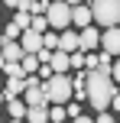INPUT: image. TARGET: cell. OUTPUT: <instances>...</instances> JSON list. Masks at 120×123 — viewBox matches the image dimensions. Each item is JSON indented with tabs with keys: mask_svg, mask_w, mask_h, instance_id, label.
Listing matches in <instances>:
<instances>
[{
	"mask_svg": "<svg viewBox=\"0 0 120 123\" xmlns=\"http://www.w3.org/2000/svg\"><path fill=\"white\" fill-rule=\"evenodd\" d=\"M78 42H81V52L97 49V45H101V29H97V26H88V29H81V32H78Z\"/></svg>",
	"mask_w": 120,
	"mask_h": 123,
	"instance_id": "8992f818",
	"label": "cell"
},
{
	"mask_svg": "<svg viewBox=\"0 0 120 123\" xmlns=\"http://www.w3.org/2000/svg\"><path fill=\"white\" fill-rule=\"evenodd\" d=\"M29 29L39 32V36H45V32H49V19L45 16H29Z\"/></svg>",
	"mask_w": 120,
	"mask_h": 123,
	"instance_id": "e0dca14e",
	"label": "cell"
},
{
	"mask_svg": "<svg viewBox=\"0 0 120 123\" xmlns=\"http://www.w3.org/2000/svg\"><path fill=\"white\" fill-rule=\"evenodd\" d=\"M19 45H23V52H26V55H36V52L42 49V36H39V32H32V29H23V36H19Z\"/></svg>",
	"mask_w": 120,
	"mask_h": 123,
	"instance_id": "52a82bcc",
	"label": "cell"
},
{
	"mask_svg": "<svg viewBox=\"0 0 120 123\" xmlns=\"http://www.w3.org/2000/svg\"><path fill=\"white\" fill-rule=\"evenodd\" d=\"M42 49H52V52L58 49V32H52V29L45 32V36H42Z\"/></svg>",
	"mask_w": 120,
	"mask_h": 123,
	"instance_id": "44dd1931",
	"label": "cell"
},
{
	"mask_svg": "<svg viewBox=\"0 0 120 123\" xmlns=\"http://www.w3.org/2000/svg\"><path fill=\"white\" fill-rule=\"evenodd\" d=\"M3 42H6V39H3V32H0V49H3Z\"/></svg>",
	"mask_w": 120,
	"mask_h": 123,
	"instance_id": "1f68e13d",
	"label": "cell"
},
{
	"mask_svg": "<svg viewBox=\"0 0 120 123\" xmlns=\"http://www.w3.org/2000/svg\"><path fill=\"white\" fill-rule=\"evenodd\" d=\"M45 19H49V29L52 32H65L71 26V6L65 0H52L49 10H45Z\"/></svg>",
	"mask_w": 120,
	"mask_h": 123,
	"instance_id": "277c9868",
	"label": "cell"
},
{
	"mask_svg": "<svg viewBox=\"0 0 120 123\" xmlns=\"http://www.w3.org/2000/svg\"><path fill=\"white\" fill-rule=\"evenodd\" d=\"M23 91H26V78H6V87H3L6 97H19Z\"/></svg>",
	"mask_w": 120,
	"mask_h": 123,
	"instance_id": "5bb4252c",
	"label": "cell"
},
{
	"mask_svg": "<svg viewBox=\"0 0 120 123\" xmlns=\"http://www.w3.org/2000/svg\"><path fill=\"white\" fill-rule=\"evenodd\" d=\"M91 68H97V55H84V71H91Z\"/></svg>",
	"mask_w": 120,
	"mask_h": 123,
	"instance_id": "484cf974",
	"label": "cell"
},
{
	"mask_svg": "<svg viewBox=\"0 0 120 123\" xmlns=\"http://www.w3.org/2000/svg\"><path fill=\"white\" fill-rule=\"evenodd\" d=\"M6 113H10L13 120H23V117H26V100L10 97V100H6Z\"/></svg>",
	"mask_w": 120,
	"mask_h": 123,
	"instance_id": "9a60e30c",
	"label": "cell"
},
{
	"mask_svg": "<svg viewBox=\"0 0 120 123\" xmlns=\"http://www.w3.org/2000/svg\"><path fill=\"white\" fill-rule=\"evenodd\" d=\"M58 52H81V42H78V32L75 29H65V32H58Z\"/></svg>",
	"mask_w": 120,
	"mask_h": 123,
	"instance_id": "ba28073f",
	"label": "cell"
},
{
	"mask_svg": "<svg viewBox=\"0 0 120 123\" xmlns=\"http://www.w3.org/2000/svg\"><path fill=\"white\" fill-rule=\"evenodd\" d=\"M117 94V84L110 78L107 68H91L84 71V100L94 107L97 113L101 110H110V97Z\"/></svg>",
	"mask_w": 120,
	"mask_h": 123,
	"instance_id": "6da1fadb",
	"label": "cell"
},
{
	"mask_svg": "<svg viewBox=\"0 0 120 123\" xmlns=\"http://www.w3.org/2000/svg\"><path fill=\"white\" fill-rule=\"evenodd\" d=\"M13 23H16L19 29H29V13H23V10H16V16H13Z\"/></svg>",
	"mask_w": 120,
	"mask_h": 123,
	"instance_id": "cb8c5ba5",
	"label": "cell"
},
{
	"mask_svg": "<svg viewBox=\"0 0 120 123\" xmlns=\"http://www.w3.org/2000/svg\"><path fill=\"white\" fill-rule=\"evenodd\" d=\"M10 123H26V120H10Z\"/></svg>",
	"mask_w": 120,
	"mask_h": 123,
	"instance_id": "836d02e7",
	"label": "cell"
},
{
	"mask_svg": "<svg viewBox=\"0 0 120 123\" xmlns=\"http://www.w3.org/2000/svg\"><path fill=\"white\" fill-rule=\"evenodd\" d=\"M49 68H52V74H65V71H68V52H52V62H49Z\"/></svg>",
	"mask_w": 120,
	"mask_h": 123,
	"instance_id": "8fae6325",
	"label": "cell"
},
{
	"mask_svg": "<svg viewBox=\"0 0 120 123\" xmlns=\"http://www.w3.org/2000/svg\"><path fill=\"white\" fill-rule=\"evenodd\" d=\"M65 113H68V120L81 117V104H78V100H68V104H65Z\"/></svg>",
	"mask_w": 120,
	"mask_h": 123,
	"instance_id": "7402d4cb",
	"label": "cell"
},
{
	"mask_svg": "<svg viewBox=\"0 0 120 123\" xmlns=\"http://www.w3.org/2000/svg\"><path fill=\"white\" fill-rule=\"evenodd\" d=\"M101 49L110 58H120V26H110V29L101 32Z\"/></svg>",
	"mask_w": 120,
	"mask_h": 123,
	"instance_id": "5b68a950",
	"label": "cell"
},
{
	"mask_svg": "<svg viewBox=\"0 0 120 123\" xmlns=\"http://www.w3.org/2000/svg\"><path fill=\"white\" fill-rule=\"evenodd\" d=\"M19 65H23V71H26V74L39 71V58H36V55H23V62H19Z\"/></svg>",
	"mask_w": 120,
	"mask_h": 123,
	"instance_id": "ffe728a7",
	"label": "cell"
},
{
	"mask_svg": "<svg viewBox=\"0 0 120 123\" xmlns=\"http://www.w3.org/2000/svg\"><path fill=\"white\" fill-rule=\"evenodd\" d=\"M3 6H10V10H16V6H19V0H3Z\"/></svg>",
	"mask_w": 120,
	"mask_h": 123,
	"instance_id": "f1b7e54d",
	"label": "cell"
},
{
	"mask_svg": "<svg viewBox=\"0 0 120 123\" xmlns=\"http://www.w3.org/2000/svg\"><path fill=\"white\" fill-rule=\"evenodd\" d=\"M68 120V113H65L62 104H49V123H65Z\"/></svg>",
	"mask_w": 120,
	"mask_h": 123,
	"instance_id": "2e32d148",
	"label": "cell"
},
{
	"mask_svg": "<svg viewBox=\"0 0 120 123\" xmlns=\"http://www.w3.org/2000/svg\"><path fill=\"white\" fill-rule=\"evenodd\" d=\"M0 52H3V62H23V55H26L23 45H19V42H10V39L3 42V49H0Z\"/></svg>",
	"mask_w": 120,
	"mask_h": 123,
	"instance_id": "7c38bea8",
	"label": "cell"
},
{
	"mask_svg": "<svg viewBox=\"0 0 120 123\" xmlns=\"http://www.w3.org/2000/svg\"><path fill=\"white\" fill-rule=\"evenodd\" d=\"M26 123H49V107H26Z\"/></svg>",
	"mask_w": 120,
	"mask_h": 123,
	"instance_id": "4fadbf2b",
	"label": "cell"
},
{
	"mask_svg": "<svg viewBox=\"0 0 120 123\" xmlns=\"http://www.w3.org/2000/svg\"><path fill=\"white\" fill-rule=\"evenodd\" d=\"M19 36H23V29H19V26L10 19V23L3 26V39H10V42H19Z\"/></svg>",
	"mask_w": 120,
	"mask_h": 123,
	"instance_id": "d6986e66",
	"label": "cell"
},
{
	"mask_svg": "<svg viewBox=\"0 0 120 123\" xmlns=\"http://www.w3.org/2000/svg\"><path fill=\"white\" fill-rule=\"evenodd\" d=\"M3 74H6V78H26V71H23L19 62H6V65H3Z\"/></svg>",
	"mask_w": 120,
	"mask_h": 123,
	"instance_id": "ac0fdd59",
	"label": "cell"
},
{
	"mask_svg": "<svg viewBox=\"0 0 120 123\" xmlns=\"http://www.w3.org/2000/svg\"><path fill=\"white\" fill-rule=\"evenodd\" d=\"M3 65H6V62H3V52H0V71H3Z\"/></svg>",
	"mask_w": 120,
	"mask_h": 123,
	"instance_id": "4dcf8cb0",
	"label": "cell"
},
{
	"mask_svg": "<svg viewBox=\"0 0 120 123\" xmlns=\"http://www.w3.org/2000/svg\"><path fill=\"white\" fill-rule=\"evenodd\" d=\"M71 23L78 26V32L81 29H88V26H94V19H91V6H71Z\"/></svg>",
	"mask_w": 120,
	"mask_h": 123,
	"instance_id": "9c48e42d",
	"label": "cell"
},
{
	"mask_svg": "<svg viewBox=\"0 0 120 123\" xmlns=\"http://www.w3.org/2000/svg\"><path fill=\"white\" fill-rule=\"evenodd\" d=\"M110 107H114V110H120V91L114 94V97H110Z\"/></svg>",
	"mask_w": 120,
	"mask_h": 123,
	"instance_id": "4316f807",
	"label": "cell"
},
{
	"mask_svg": "<svg viewBox=\"0 0 120 123\" xmlns=\"http://www.w3.org/2000/svg\"><path fill=\"white\" fill-rule=\"evenodd\" d=\"M110 78H114V84H120V58L110 65Z\"/></svg>",
	"mask_w": 120,
	"mask_h": 123,
	"instance_id": "d4e9b609",
	"label": "cell"
},
{
	"mask_svg": "<svg viewBox=\"0 0 120 123\" xmlns=\"http://www.w3.org/2000/svg\"><path fill=\"white\" fill-rule=\"evenodd\" d=\"M42 94L49 104H68L71 97H75V87H71V78L68 74H52L49 81H42Z\"/></svg>",
	"mask_w": 120,
	"mask_h": 123,
	"instance_id": "7a4b0ae2",
	"label": "cell"
},
{
	"mask_svg": "<svg viewBox=\"0 0 120 123\" xmlns=\"http://www.w3.org/2000/svg\"><path fill=\"white\" fill-rule=\"evenodd\" d=\"M68 65L75 68V71H81V68H84V55H81V52H71V55H68Z\"/></svg>",
	"mask_w": 120,
	"mask_h": 123,
	"instance_id": "603a6c76",
	"label": "cell"
},
{
	"mask_svg": "<svg viewBox=\"0 0 120 123\" xmlns=\"http://www.w3.org/2000/svg\"><path fill=\"white\" fill-rule=\"evenodd\" d=\"M91 19L104 29L120 26V0H94L91 3Z\"/></svg>",
	"mask_w": 120,
	"mask_h": 123,
	"instance_id": "3957f363",
	"label": "cell"
},
{
	"mask_svg": "<svg viewBox=\"0 0 120 123\" xmlns=\"http://www.w3.org/2000/svg\"><path fill=\"white\" fill-rule=\"evenodd\" d=\"M81 3H84V6H91V3H94V0H81Z\"/></svg>",
	"mask_w": 120,
	"mask_h": 123,
	"instance_id": "d6a6232c",
	"label": "cell"
},
{
	"mask_svg": "<svg viewBox=\"0 0 120 123\" xmlns=\"http://www.w3.org/2000/svg\"><path fill=\"white\" fill-rule=\"evenodd\" d=\"M23 100H26V107H49L42 87H26V91H23Z\"/></svg>",
	"mask_w": 120,
	"mask_h": 123,
	"instance_id": "30bf717a",
	"label": "cell"
},
{
	"mask_svg": "<svg viewBox=\"0 0 120 123\" xmlns=\"http://www.w3.org/2000/svg\"><path fill=\"white\" fill-rule=\"evenodd\" d=\"M68 123H94V120H91V117H84V113H81V117H75V120H68Z\"/></svg>",
	"mask_w": 120,
	"mask_h": 123,
	"instance_id": "83f0119b",
	"label": "cell"
},
{
	"mask_svg": "<svg viewBox=\"0 0 120 123\" xmlns=\"http://www.w3.org/2000/svg\"><path fill=\"white\" fill-rule=\"evenodd\" d=\"M65 3H68V6H81V0H65Z\"/></svg>",
	"mask_w": 120,
	"mask_h": 123,
	"instance_id": "f546056e",
	"label": "cell"
}]
</instances>
